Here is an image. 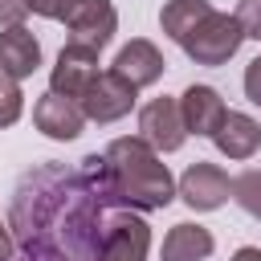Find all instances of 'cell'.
<instances>
[{
  "label": "cell",
  "mask_w": 261,
  "mask_h": 261,
  "mask_svg": "<svg viewBox=\"0 0 261 261\" xmlns=\"http://www.w3.org/2000/svg\"><path fill=\"white\" fill-rule=\"evenodd\" d=\"M245 98H249L253 106H261V53L245 65Z\"/></svg>",
  "instance_id": "obj_20"
},
{
  "label": "cell",
  "mask_w": 261,
  "mask_h": 261,
  "mask_svg": "<svg viewBox=\"0 0 261 261\" xmlns=\"http://www.w3.org/2000/svg\"><path fill=\"white\" fill-rule=\"evenodd\" d=\"M228 261H261V249H257V245H241Z\"/></svg>",
  "instance_id": "obj_23"
},
{
  "label": "cell",
  "mask_w": 261,
  "mask_h": 261,
  "mask_svg": "<svg viewBox=\"0 0 261 261\" xmlns=\"http://www.w3.org/2000/svg\"><path fill=\"white\" fill-rule=\"evenodd\" d=\"M139 139H147L159 155H171L184 147L188 139V126H184V114H179V98H151L143 110H139Z\"/></svg>",
  "instance_id": "obj_7"
},
{
  "label": "cell",
  "mask_w": 261,
  "mask_h": 261,
  "mask_svg": "<svg viewBox=\"0 0 261 261\" xmlns=\"http://www.w3.org/2000/svg\"><path fill=\"white\" fill-rule=\"evenodd\" d=\"M110 69H114L118 77H126L135 90H147V86H155V82L163 77L167 61H163V53H159V45H155V41L135 37V41H126V45L114 53Z\"/></svg>",
  "instance_id": "obj_10"
},
{
  "label": "cell",
  "mask_w": 261,
  "mask_h": 261,
  "mask_svg": "<svg viewBox=\"0 0 261 261\" xmlns=\"http://www.w3.org/2000/svg\"><path fill=\"white\" fill-rule=\"evenodd\" d=\"M20 114H24V94H20V82L0 77V126H12Z\"/></svg>",
  "instance_id": "obj_17"
},
{
  "label": "cell",
  "mask_w": 261,
  "mask_h": 261,
  "mask_svg": "<svg viewBox=\"0 0 261 261\" xmlns=\"http://www.w3.org/2000/svg\"><path fill=\"white\" fill-rule=\"evenodd\" d=\"M179 114H184L188 135H204V139H212L216 126L224 122L228 106H224V98H220L212 86H188V90L179 94Z\"/></svg>",
  "instance_id": "obj_12"
},
{
  "label": "cell",
  "mask_w": 261,
  "mask_h": 261,
  "mask_svg": "<svg viewBox=\"0 0 261 261\" xmlns=\"http://www.w3.org/2000/svg\"><path fill=\"white\" fill-rule=\"evenodd\" d=\"M61 8H65V0H29V12H37V16H45V20H57Z\"/></svg>",
  "instance_id": "obj_21"
},
{
  "label": "cell",
  "mask_w": 261,
  "mask_h": 261,
  "mask_svg": "<svg viewBox=\"0 0 261 261\" xmlns=\"http://www.w3.org/2000/svg\"><path fill=\"white\" fill-rule=\"evenodd\" d=\"M245 29V37L261 41V0H237V12H232Z\"/></svg>",
  "instance_id": "obj_18"
},
{
  "label": "cell",
  "mask_w": 261,
  "mask_h": 261,
  "mask_svg": "<svg viewBox=\"0 0 261 261\" xmlns=\"http://www.w3.org/2000/svg\"><path fill=\"white\" fill-rule=\"evenodd\" d=\"M212 249H216V237H212L204 224L179 220V224H171V232L163 237L159 261H204V257H212Z\"/></svg>",
  "instance_id": "obj_14"
},
{
  "label": "cell",
  "mask_w": 261,
  "mask_h": 261,
  "mask_svg": "<svg viewBox=\"0 0 261 261\" xmlns=\"http://www.w3.org/2000/svg\"><path fill=\"white\" fill-rule=\"evenodd\" d=\"M16 257V245H12V232H8V224L0 220V261H12Z\"/></svg>",
  "instance_id": "obj_22"
},
{
  "label": "cell",
  "mask_w": 261,
  "mask_h": 261,
  "mask_svg": "<svg viewBox=\"0 0 261 261\" xmlns=\"http://www.w3.org/2000/svg\"><path fill=\"white\" fill-rule=\"evenodd\" d=\"M208 12H212V4H208V0H167V4H163V12H159V24H163V33L179 45V41H184V37H188L204 16H208Z\"/></svg>",
  "instance_id": "obj_15"
},
{
  "label": "cell",
  "mask_w": 261,
  "mask_h": 261,
  "mask_svg": "<svg viewBox=\"0 0 261 261\" xmlns=\"http://www.w3.org/2000/svg\"><path fill=\"white\" fill-rule=\"evenodd\" d=\"M232 200H237L253 220H261V171H257V167H249V171H241V175L232 179Z\"/></svg>",
  "instance_id": "obj_16"
},
{
  "label": "cell",
  "mask_w": 261,
  "mask_h": 261,
  "mask_svg": "<svg viewBox=\"0 0 261 261\" xmlns=\"http://www.w3.org/2000/svg\"><path fill=\"white\" fill-rule=\"evenodd\" d=\"M33 122H37V130L45 135V139H57V143H69V139H77L82 130H86V110H82V102L77 98H61V94H45V98H37V106H33Z\"/></svg>",
  "instance_id": "obj_9"
},
{
  "label": "cell",
  "mask_w": 261,
  "mask_h": 261,
  "mask_svg": "<svg viewBox=\"0 0 261 261\" xmlns=\"http://www.w3.org/2000/svg\"><path fill=\"white\" fill-rule=\"evenodd\" d=\"M57 20L69 29L73 45H86V49H98V53L118 33V12H114L110 0H65Z\"/></svg>",
  "instance_id": "obj_4"
},
{
  "label": "cell",
  "mask_w": 261,
  "mask_h": 261,
  "mask_svg": "<svg viewBox=\"0 0 261 261\" xmlns=\"http://www.w3.org/2000/svg\"><path fill=\"white\" fill-rule=\"evenodd\" d=\"M8 232L12 261H147L151 253V224L114 196L98 151L77 167L57 159L29 167L8 204Z\"/></svg>",
  "instance_id": "obj_1"
},
{
  "label": "cell",
  "mask_w": 261,
  "mask_h": 261,
  "mask_svg": "<svg viewBox=\"0 0 261 261\" xmlns=\"http://www.w3.org/2000/svg\"><path fill=\"white\" fill-rule=\"evenodd\" d=\"M135 98H139V90H135L126 77H118L114 69H102V73L86 86V94H82L77 102H82L86 118L102 126V122H118V118H126V114L135 110Z\"/></svg>",
  "instance_id": "obj_5"
},
{
  "label": "cell",
  "mask_w": 261,
  "mask_h": 261,
  "mask_svg": "<svg viewBox=\"0 0 261 261\" xmlns=\"http://www.w3.org/2000/svg\"><path fill=\"white\" fill-rule=\"evenodd\" d=\"M241 41H245L241 20H237L232 12L212 8V12H208V16H204V20L179 41V49H184L196 65H224L228 57H237Z\"/></svg>",
  "instance_id": "obj_3"
},
{
  "label": "cell",
  "mask_w": 261,
  "mask_h": 261,
  "mask_svg": "<svg viewBox=\"0 0 261 261\" xmlns=\"http://www.w3.org/2000/svg\"><path fill=\"white\" fill-rule=\"evenodd\" d=\"M175 196L192 208V212H216L228 196H232V179L220 163H204L196 159L179 179H175Z\"/></svg>",
  "instance_id": "obj_6"
},
{
  "label": "cell",
  "mask_w": 261,
  "mask_h": 261,
  "mask_svg": "<svg viewBox=\"0 0 261 261\" xmlns=\"http://www.w3.org/2000/svg\"><path fill=\"white\" fill-rule=\"evenodd\" d=\"M98 49H86V45H73L65 41L57 61H53V73H49V90L61 94V98H82L86 86L98 77Z\"/></svg>",
  "instance_id": "obj_8"
},
{
  "label": "cell",
  "mask_w": 261,
  "mask_h": 261,
  "mask_svg": "<svg viewBox=\"0 0 261 261\" xmlns=\"http://www.w3.org/2000/svg\"><path fill=\"white\" fill-rule=\"evenodd\" d=\"M29 16V0H0V29H16Z\"/></svg>",
  "instance_id": "obj_19"
},
{
  "label": "cell",
  "mask_w": 261,
  "mask_h": 261,
  "mask_svg": "<svg viewBox=\"0 0 261 261\" xmlns=\"http://www.w3.org/2000/svg\"><path fill=\"white\" fill-rule=\"evenodd\" d=\"M106 179L114 188V196L135 208V212H159L175 200V175L167 171L163 155L139 139V135H122V139H110L106 151Z\"/></svg>",
  "instance_id": "obj_2"
},
{
  "label": "cell",
  "mask_w": 261,
  "mask_h": 261,
  "mask_svg": "<svg viewBox=\"0 0 261 261\" xmlns=\"http://www.w3.org/2000/svg\"><path fill=\"white\" fill-rule=\"evenodd\" d=\"M41 65V41L16 24V29H0V77L8 82H24L33 77Z\"/></svg>",
  "instance_id": "obj_11"
},
{
  "label": "cell",
  "mask_w": 261,
  "mask_h": 261,
  "mask_svg": "<svg viewBox=\"0 0 261 261\" xmlns=\"http://www.w3.org/2000/svg\"><path fill=\"white\" fill-rule=\"evenodd\" d=\"M212 143H216V151L224 159H253L257 147H261V122L253 114H245V110H228L224 122L216 126Z\"/></svg>",
  "instance_id": "obj_13"
}]
</instances>
